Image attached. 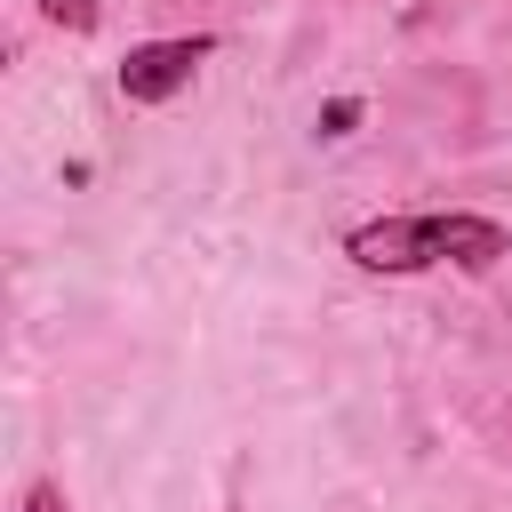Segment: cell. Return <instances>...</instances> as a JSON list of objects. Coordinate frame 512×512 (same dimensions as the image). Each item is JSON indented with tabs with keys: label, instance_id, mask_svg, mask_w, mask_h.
<instances>
[{
	"label": "cell",
	"instance_id": "cell-4",
	"mask_svg": "<svg viewBox=\"0 0 512 512\" xmlns=\"http://www.w3.org/2000/svg\"><path fill=\"white\" fill-rule=\"evenodd\" d=\"M360 128V96H328L320 104V136H352Z\"/></svg>",
	"mask_w": 512,
	"mask_h": 512
},
{
	"label": "cell",
	"instance_id": "cell-1",
	"mask_svg": "<svg viewBox=\"0 0 512 512\" xmlns=\"http://www.w3.org/2000/svg\"><path fill=\"white\" fill-rule=\"evenodd\" d=\"M344 256L360 272H432V264H456V272H496L512 256V232L496 216H472V208H424V216H376V224H352L344 232Z\"/></svg>",
	"mask_w": 512,
	"mask_h": 512
},
{
	"label": "cell",
	"instance_id": "cell-3",
	"mask_svg": "<svg viewBox=\"0 0 512 512\" xmlns=\"http://www.w3.org/2000/svg\"><path fill=\"white\" fill-rule=\"evenodd\" d=\"M40 16L64 24V32H96L104 24V0H40Z\"/></svg>",
	"mask_w": 512,
	"mask_h": 512
},
{
	"label": "cell",
	"instance_id": "cell-2",
	"mask_svg": "<svg viewBox=\"0 0 512 512\" xmlns=\"http://www.w3.org/2000/svg\"><path fill=\"white\" fill-rule=\"evenodd\" d=\"M216 56V40L208 32H176V40H136L128 56H120V96L128 104H168L176 88H192V72Z\"/></svg>",
	"mask_w": 512,
	"mask_h": 512
},
{
	"label": "cell",
	"instance_id": "cell-5",
	"mask_svg": "<svg viewBox=\"0 0 512 512\" xmlns=\"http://www.w3.org/2000/svg\"><path fill=\"white\" fill-rule=\"evenodd\" d=\"M24 512H72V504H64L56 480H32V488H24Z\"/></svg>",
	"mask_w": 512,
	"mask_h": 512
}]
</instances>
